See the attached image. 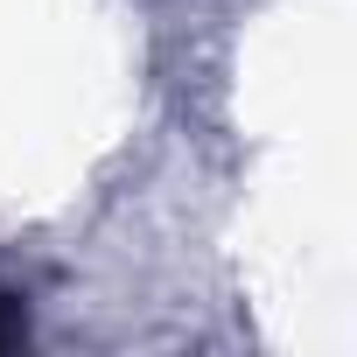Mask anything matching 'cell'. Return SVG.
<instances>
[{
  "mask_svg": "<svg viewBox=\"0 0 357 357\" xmlns=\"http://www.w3.org/2000/svg\"><path fill=\"white\" fill-rule=\"evenodd\" d=\"M22 336H29V308H22V294L8 280H0V350H15Z\"/></svg>",
  "mask_w": 357,
  "mask_h": 357,
  "instance_id": "6da1fadb",
  "label": "cell"
}]
</instances>
